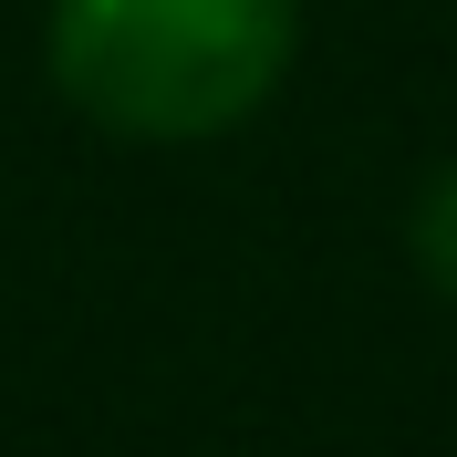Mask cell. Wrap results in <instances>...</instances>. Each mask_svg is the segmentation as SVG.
I'll use <instances>...</instances> for the list:
<instances>
[{"mask_svg": "<svg viewBox=\"0 0 457 457\" xmlns=\"http://www.w3.org/2000/svg\"><path fill=\"white\" fill-rule=\"evenodd\" d=\"M405 250H416V270L457 302V156L427 177V198H416V219H405Z\"/></svg>", "mask_w": 457, "mask_h": 457, "instance_id": "7a4b0ae2", "label": "cell"}, {"mask_svg": "<svg viewBox=\"0 0 457 457\" xmlns=\"http://www.w3.org/2000/svg\"><path fill=\"white\" fill-rule=\"evenodd\" d=\"M302 53V0H53L42 62L73 114L145 145L250 125Z\"/></svg>", "mask_w": 457, "mask_h": 457, "instance_id": "6da1fadb", "label": "cell"}]
</instances>
